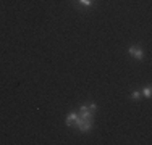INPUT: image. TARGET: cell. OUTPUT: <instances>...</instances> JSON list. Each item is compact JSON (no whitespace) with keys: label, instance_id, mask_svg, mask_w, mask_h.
I'll return each instance as SVG.
<instances>
[{"label":"cell","instance_id":"3","mask_svg":"<svg viewBox=\"0 0 152 145\" xmlns=\"http://www.w3.org/2000/svg\"><path fill=\"white\" fill-rule=\"evenodd\" d=\"M128 52H129V55L134 57L136 60H142V58H144V52H142V49H139V47H136V45L129 47Z\"/></svg>","mask_w":152,"mask_h":145},{"label":"cell","instance_id":"2","mask_svg":"<svg viewBox=\"0 0 152 145\" xmlns=\"http://www.w3.org/2000/svg\"><path fill=\"white\" fill-rule=\"evenodd\" d=\"M97 105L96 103H91V105H83L81 108H79V113L78 116H81V118H92V113L96 111Z\"/></svg>","mask_w":152,"mask_h":145},{"label":"cell","instance_id":"4","mask_svg":"<svg viewBox=\"0 0 152 145\" xmlns=\"http://www.w3.org/2000/svg\"><path fill=\"white\" fill-rule=\"evenodd\" d=\"M76 118H78V113H76V111H71V113L66 116V126H73Z\"/></svg>","mask_w":152,"mask_h":145},{"label":"cell","instance_id":"5","mask_svg":"<svg viewBox=\"0 0 152 145\" xmlns=\"http://www.w3.org/2000/svg\"><path fill=\"white\" fill-rule=\"evenodd\" d=\"M151 87L147 86V87H144L142 90H141V95H144V97H147V99H151V95H152V92H151Z\"/></svg>","mask_w":152,"mask_h":145},{"label":"cell","instance_id":"1","mask_svg":"<svg viewBox=\"0 0 152 145\" xmlns=\"http://www.w3.org/2000/svg\"><path fill=\"white\" fill-rule=\"evenodd\" d=\"M75 123H76V128L81 132H88V130L92 129V118H81V116H78Z\"/></svg>","mask_w":152,"mask_h":145},{"label":"cell","instance_id":"6","mask_svg":"<svg viewBox=\"0 0 152 145\" xmlns=\"http://www.w3.org/2000/svg\"><path fill=\"white\" fill-rule=\"evenodd\" d=\"M131 99L133 100H139L141 99V90H134V92L131 94Z\"/></svg>","mask_w":152,"mask_h":145},{"label":"cell","instance_id":"7","mask_svg":"<svg viewBox=\"0 0 152 145\" xmlns=\"http://www.w3.org/2000/svg\"><path fill=\"white\" fill-rule=\"evenodd\" d=\"M79 3H83L84 7H91L94 3V0H79Z\"/></svg>","mask_w":152,"mask_h":145}]
</instances>
